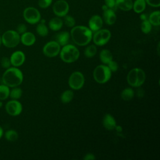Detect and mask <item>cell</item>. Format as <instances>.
I'll return each instance as SVG.
<instances>
[{"label":"cell","mask_w":160,"mask_h":160,"mask_svg":"<svg viewBox=\"0 0 160 160\" xmlns=\"http://www.w3.org/2000/svg\"><path fill=\"white\" fill-rule=\"evenodd\" d=\"M151 28H152V25L148 19L142 21V22L141 24V29L144 33L145 34L149 33L151 31Z\"/></svg>","instance_id":"obj_31"},{"label":"cell","mask_w":160,"mask_h":160,"mask_svg":"<svg viewBox=\"0 0 160 160\" xmlns=\"http://www.w3.org/2000/svg\"><path fill=\"white\" fill-rule=\"evenodd\" d=\"M69 9V4L65 0L56 1L52 6V11L58 17H64L68 14Z\"/></svg>","instance_id":"obj_11"},{"label":"cell","mask_w":160,"mask_h":160,"mask_svg":"<svg viewBox=\"0 0 160 160\" xmlns=\"http://www.w3.org/2000/svg\"><path fill=\"white\" fill-rule=\"evenodd\" d=\"M108 68H109L111 71L114 72V71H116L118 70V65L117 62H115V61H113L112 60L108 64Z\"/></svg>","instance_id":"obj_38"},{"label":"cell","mask_w":160,"mask_h":160,"mask_svg":"<svg viewBox=\"0 0 160 160\" xmlns=\"http://www.w3.org/2000/svg\"><path fill=\"white\" fill-rule=\"evenodd\" d=\"M140 18H141V19L142 20V21L146 20V19H147V16H146V15L145 14H141V16H140Z\"/></svg>","instance_id":"obj_41"},{"label":"cell","mask_w":160,"mask_h":160,"mask_svg":"<svg viewBox=\"0 0 160 160\" xmlns=\"http://www.w3.org/2000/svg\"><path fill=\"white\" fill-rule=\"evenodd\" d=\"M69 38V33L67 31H62L58 33L56 37V42L60 46H65L68 44Z\"/></svg>","instance_id":"obj_20"},{"label":"cell","mask_w":160,"mask_h":160,"mask_svg":"<svg viewBox=\"0 0 160 160\" xmlns=\"http://www.w3.org/2000/svg\"><path fill=\"white\" fill-rule=\"evenodd\" d=\"M97 52V48L94 45H89L88 46L85 51H84V55L87 58H92L93 57Z\"/></svg>","instance_id":"obj_30"},{"label":"cell","mask_w":160,"mask_h":160,"mask_svg":"<svg viewBox=\"0 0 160 160\" xmlns=\"http://www.w3.org/2000/svg\"><path fill=\"white\" fill-rule=\"evenodd\" d=\"M102 20L108 25H112L114 24L116 20V15L114 11L109 8L103 11Z\"/></svg>","instance_id":"obj_15"},{"label":"cell","mask_w":160,"mask_h":160,"mask_svg":"<svg viewBox=\"0 0 160 160\" xmlns=\"http://www.w3.org/2000/svg\"><path fill=\"white\" fill-rule=\"evenodd\" d=\"M4 137L8 141L14 142L18 138V133L14 129H9L4 132Z\"/></svg>","instance_id":"obj_23"},{"label":"cell","mask_w":160,"mask_h":160,"mask_svg":"<svg viewBox=\"0 0 160 160\" xmlns=\"http://www.w3.org/2000/svg\"><path fill=\"white\" fill-rule=\"evenodd\" d=\"M6 112L11 116H17L19 115L22 111L21 103L16 99L8 101L5 105Z\"/></svg>","instance_id":"obj_9"},{"label":"cell","mask_w":160,"mask_h":160,"mask_svg":"<svg viewBox=\"0 0 160 160\" xmlns=\"http://www.w3.org/2000/svg\"><path fill=\"white\" fill-rule=\"evenodd\" d=\"M10 88L2 84H0V101H4L9 97Z\"/></svg>","instance_id":"obj_25"},{"label":"cell","mask_w":160,"mask_h":160,"mask_svg":"<svg viewBox=\"0 0 160 160\" xmlns=\"http://www.w3.org/2000/svg\"><path fill=\"white\" fill-rule=\"evenodd\" d=\"M23 81V74L17 67H10L5 70L2 76V84L9 88L19 86Z\"/></svg>","instance_id":"obj_2"},{"label":"cell","mask_w":160,"mask_h":160,"mask_svg":"<svg viewBox=\"0 0 160 160\" xmlns=\"http://www.w3.org/2000/svg\"><path fill=\"white\" fill-rule=\"evenodd\" d=\"M52 2V0H39L38 6L42 9H46L49 8Z\"/></svg>","instance_id":"obj_34"},{"label":"cell","mask_w":160,"mask_h":160,"mask_svg":"<svg viewBox=\"0 0 160 160\" xmlns=\"http://www.w3.org/2000/svg\"><path fill=\"white\" fill-rule=\"evenodd\" d=\"M160 11H155L151 13L148 18V21L153 26H159L160 24Z\"/></svg>","instance_id":"obj_24"},{"label":"cell","mask_w":160,"mask_h":160,"mask_svg":"<svg viewBox=\"0 0 160 160\" xmlns=\"http://www.w3.org/2000/svg\"><path fill=\"white\" fill-rule=\"evenodd\" d=\"M2 105H3V104H2V101H0V108L2 106Z\"/></svg>","instance_id":"obj_42"},{"label":"cell","mask_w":160,"mask_h":160,"mask_svg":"<svg viewBox=\"0 0 160 160\" xmlns=\"http://www.w3.org/2000/svg\"><path fill=\"white\" fill-rule=\"evenodd\" d=\"M84 83V77L83 74L79 71H76L72 73L68 81V84L70 88L75 90L81 89L83 86Z\"/></svg>","instance_id":"obj_10"},{"label":"cell","mask_w":160,"mask_h":160,"mask_svg":"<svg viewBox=\"0 0 160 160\" xmlns=\"http://www.w3.org/2000/svg\"><path fill=\"white\" fill-rule=\"evenodd\" d=\"M24 20L29 24H34L41 20V14L39 11L34 7H28L24 9L22 13Z\"/></svg>","instance_id":"obj_7"},{"label":"cell","mask_w":160,"mask_h":160,"mask_svg":"<svg viewBox=\"0 0 160 160\" xmlns=\"http://www.w3.org/2000/svg\"><path fill=\"white\" fill-rule=\"evenodd\" d=\"M10 61L11 63V66L14 67H19L23 64L25 61V54L21 51H16L13 52L10 58Z\"/></svg>","instance_id":"obj_13"},{"label":"cell","mask_w":160,"mask_h":160,"mask_svg":"<svg viewBox=\"0 0 160 160\" xmlns=\"http://www.w3.org/2000/svg\"><path fill=\"white\" fill-rule=\"evenodd\" d=\"M145 1L146 4L154 8H158L160 6V0H145Z\"/></svg>","instance_id":"obj_37"},{"label":"cell","mask_w":160,"mask_h":160,"mask_svg":"<svg viewBox=\"0 0 160 160\" xmlns=\"http://www.w3.org/2000/svg\"><path fill=\"white\" fill-rule=\"evenodd\" d=\"M111 36V32L108 29H100L95 32L92 38L93 39L94 43L96 45L102 46L109 41Z\"/></svg>","instance_id":"obj_8"},{"label":"cell","mask_w":160,"mask_h":160,"mask_svg":"<svg viewBox=\"0 0 160 160\" xmlns=\"http://www.w3.org/2000/svg\"><path fill=\"white\" fill-rule=\"evenodd\" d=\"M19 34H22L27 31V26L25 24L21 23L18 25L16 30Z\"/></svg>","instance_id":"obj_36"},{"label":"cell","mask_w":160,"mask_h":160,"mask_svg":"<svg viewBox=\"0 0 160 160\" xmlns=\"http://www.w3.org/2000/svg\"><path fill=\"white\" fill-rule=\"evenodd\" d=\"M0 64H1V66L2 68L6 69L10 68L11 66V61H10L9 58L6 57V56L2 57L1 59Z\"/></svg>","instance_id":"obj_33"},{"label":"cell","mask_w":160,"mask_h":160,"mask_svg":"<svg viewBox=\"0 0 160 160\" xmlns=\"http://www.w3.org/2000/svg\"><path fill=\"white\" fill-rule=\"evenodd\" d=\"M64 22L68 27L72 28L74 26L76 22L74 18L72 16L66 14L64 16Z\"/></svg>","instance_id":"obj_32"},{"label":"cell","mask_w":160,"mask_h":160,"mask_svg":"<svg viewBox=\"0 0 160 160\" xmlns=\"http://www.w3.org/2000/svg\"><path fill=\"white\" fill-rule=\"evenodd\" d=\"M111 76V71L108 66L99 65L94 70L93 78L94 80L100 84L106 82Z\"/></svg>","instance_id":"obj_6"},{"label":"cell","mask_w":160,"mask_h":160,"mask_svg":"<svg viewBox=\"0 0 160 160\" xmlns=\"http://www.w3.org/2000/svg\"><path fill=\"white\" fill-rule=\"evenodd\" d=\"M99 58L101 61L104 64H108L112 60V55L110 51L108 49H102L99 54Z\"/></svg>","instance_id":"obj_22"},{"label":"cell","mask_w":160,"mask_h":160,"mask_svg":"<svg viewBox=\"0 0 160 160\" xmlns=\"http://www.w3.org/2000/svg\"><path fill=\"white\" fill-rule=\"evenodd\" d=\"M2 45V41H1V36H0V46Z\"/></svg>","instance_id":"obj_43"},{"label":"cell","mask_w":160,"mask_h":160,"mask_svg":"<svg viewBox=\"0 0 160 160\" xmlns=\"http://www.w3.org/2000/svg\"><path fill=\"white\" fill-rule=\"evenodd\" d=\"M71 36L75 44L83 46L90 42L92 33L89 28L84 26H76L71 29Z\"/></svg>","instance_id":"obj_1"},{"label":"cell","mask_w":160,"mask_h":160,"mask_svg":"<svg viewBox=\"0 0 160 160\" xmlns=\"http://www.w3.org/2000/svg\"><path fill=\"white\" fill-rule=\"evenodd\" d=\"M103 24V20L102 18L99 15H93L89 20L88 24L89 28L91 31L96 32L100 29Z\"/></svg>","instance_id":"obj_14"},{"label":"cell","mask_w":160,"mask_h":160,"mask_svg":"<svg viewBox=\"0 0 160 160\" xmlns=\"http://www.w3.org/2000/svg\"><path fill=\"white\" fill-rule=\"evenodd\" d=\"M79 56V51L76 47L71 44H66L63 46L60 52L61 59L67 63L76 61Z\"/></svg>","instance_id":"obj_4"},{"label":"cell","mask_w":160,"mask_h":160,"mask_svg":"<svg viewBox=\"0 0 160 160\" xmlns=\"http://www.w3.org/2000/svg\"><path fill=\"white\" fill-rule=\"evenodd\" d=\"M63 25V21L60 17L52 18L49 22V27L52 31H58L61 29Z\"/></svg>","instance_id":"obj_19"},{"label":"cell","mask_w":160,"mask_h":160,"mask_svg":"<svg viewBox=\"0 0 160 160\" xmlns=\"http://www.w3.org/2000/svg\"><path fill=\"white\" fill-rule=\"evenodd\" d=\"M94 159H95V156H94L93 154H91V153H88L84 157V159L85 160H92Z\"/></svg>","instance_id":"obj_39"},{"label":"cell","mask_w":160,"mask_h":160,"mask_svg":"<svg viewBox=\"0 0 160 160\" xmlns=\"http://www.w3.org/2000/svg\"><path fill=\"white\" fill-rule=\"evenodd\" d=\"M1 41L8 48H15L20 42V34L15 30H8L1 36Z\"/></svg>","instance_id":"obj_5"},{"label":"cell","mask_w":160,"mask_h":160,"mask_svg":"<svg viewBox=\"0 0 160 160\" xmlns=\"http://www.w3.org/2000/svg\"><path fill=\"white\" fill-rule=\"evenodd\" d=\"M121 98L124 101H129L134 97V91L131 88H126L121 92Z\"/></svg>","instance_id":"obj_28"},{"label":"cell","mask_w":160,"mask_h":160,"mask_svg":"<svg viewBox=\"0 0 160 160\" xmlns=\"http://www.w3.org/2000/svg\"><path fill=\"white\" fill-rule=\"evenodd\" d=\"M146 6V2L145 0H135L132 4V9L136 13L142 12Z\"/></svg>","instance_id":"obj_21"},{"label":"cell","mask_w":160,"mask_h":160,"mask_svg":"<svg viewBox=\"0 0 160 160\" xmlns=\"http://www.w3.org/2000/svg\"><path fill=\"white\" fill-rule=\"evenodd\" d=\"M20 41L22 44L26 46H32L36 41V37L34 34L31 32H25L21 34Z\"/></svg>","instance_id":"obj_16"},{"label":"cell","mask_w":160,"mask_h":160,"mask_svg":"<svg viewBox=\"0 0 160 160\" xmlns=\"http://www.w3.org/2000/svg\"><path fill=\"white\" fill-rule=\"evenodd\" d=\"M3 135H4V130L2 127L0 125V139L2 138Z\"/></svg>","instance_id":"obj_40"},{"label":"cell","mask_w":160,"mask_h":160,"mask_svg":"<svg viewBox=\"0 0 160 160\" xmlns=\"http://www.w3.org/2000/svg\"><path fill=\"white\" fill-rule=\"evenodd\" d=\"M146 74L144 71L140 68H134L131 69L128 76L127 81L129 85L132 87H139L145 81Z\"/></svg>","instance_id":"obj_3"},{"label":"cell","mask_w":160,"mask_h":160,"mask_svg":"<svg viewBox=\"0 0 160 160\" xmlns=\"http://www.w3.org/2000/svg\"><path fill=\"white\" fill-rule=\"evenodd\" d=\"M36 32L41 36H46L48 34V29L44 23L40 22L36 26Z\"/></svg>","instance_id":"obj_29"},{"label":"cell","mask_w":160,"mask_h":160,"mask_svg":"<svg viewBox=\"0 0 160 160\" xmlns=\"http://www.w3.org/2000/svg\"><path fill=\"white\" fill-rule=\"evenodd\" d=\"M11 88L12 89H10V92H9V97L12 99H16V100L21 98L22 94V89L18 86Z\"/></svg>","instance_id":"obj_26"},{"label":"cell","mask_w":160,"mask_h":160,"mask_svg":"<svg viewBox=\"0 0 160 160\" xmlns=\"http://www.w3.org/2000/svg\"><path fill=\"white\" fill-rule=\"evenodd\" d=\"M102 124L103 126L108 130H112L116 127V122L114 117L110 114L104 115L102 119Z\"/></svg>","instance_id":"obj_17"},{"label":"cell","mask_w":160,"mask_h":160,"mask_svg":"<svg viewBox=\"0 0 160 160\" xmlns=\"http://www.w3.org/2000/svg\"><path fill=\"white\" fill-rule=\"evenodd\" d=\"M74 97V93L71 90L64 91L61 96V100L63 103H68L72 101Z\"/></svg>","instance_id":"obj_27"},{"label":"cell","mask_w":160,"mask_h":160,"mask_svg":"<svg viewBox=\"0 0 160 160\" xmlns=\"http://www.w3.org/2000/svg\"><path fill=\"white\" fill-rule=\"evenodd\" d=\"M133 2L132 0H116V5L117 8H119L124 11H128L132 9Z\"/></svg>","instance_id":"obj_18"},{"label":"cell","mask_w":160,"mask_h":160,"mask_svg":"<svg viewBox=\"0 0 160 160\" xmlns=\"http://www.w3.org/2000/svg\"><path fill=\"white\" fill-rule=\"evenodd\" d=\"M42 51L44 54L48 57L56 56L60 52V45L56 41H50L45 44Z\"/></svg>","instance_id":"obj_12"},{"label":"cell","mask_w":160,"mask_h":160,"mask_svg":"<svg viewBox=\"0 0 160 160\" xmlns=\"http://www.w3.org/2000/svg\"><path fill=\"white\" fill-rule=\"evenodd\" d=\"M105 5L111 9L116 10L117 9L116 5V0H104Z\"/></svg>","instance_id":"obj_35"}]
</instances>
